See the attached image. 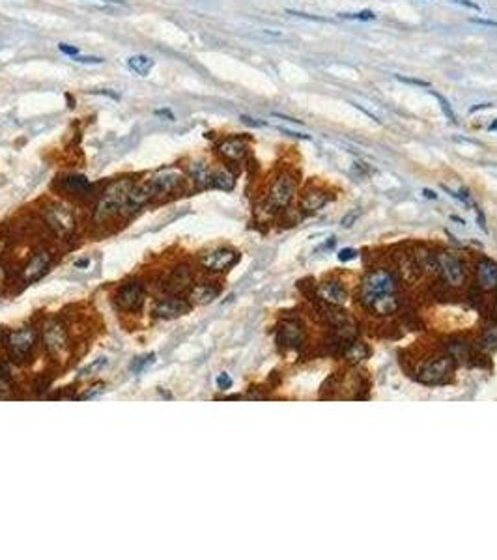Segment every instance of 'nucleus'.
Here are the masks:
<instances>
[{"label":"nucleus","mask_w":497,"mask_h":560,"mask_svg":"<svg viewBox=\"0 0 497 560\" xmlns=\"http://www.w3.org/2000/svg\"><path fill=\"white\" fill-rule=\"evenodd\" d=\"M327 202H329V195H325L320 189L307 191L305 196L301 198V209H303L305 213H316V211H320Z\"/></svg>","instance_id":"18"},{"label":"nucleus","mask_w":497,"mask_h":560,"mask_svg":"<svg viewBox=\"0 0 497 560\" xmlns=\"http://www.w3.org/2000/svg\"><path fill=\"white\" fill-rule=\"evenodd\" d=\"M144 303V286L138 282H127L116 293V305L126 312H136L140 310Z\"/></svg>","instance_id":"11"},{"label":"nucleus","mask_w":497,"mask_h":560,"mask_svg":"<svg viewBox=\"0 0 497 560\" xmlns=\"http://www.w3.org/2000/svg\"><path fill=\"white\" fill-rule=\"evenodd\" d=\"M187 310H189V305L183 299H159L153 306V316L163 318V320H172V318H180V316L187 314Z\"/></svg>","instance_id":"14"},{"label":"nucleus","mask_w":497,"mask_h":560,"mask_svg":"<svg viewBox=\"0 0 497 560\" xmlns=\"http://www.w3.org/2000/svg\"><path fill=\"white\" fill-rule=\"evenodd\" d=\"M303 338H305V331H303V325L299 321L288 320V321H284L278 327L277 342L282 348H288V349L297 348V346L303 344Z\"/></svg>","instance_id":"12"},{"label":"nucleus","mask_w":497,"mask_h":560,"mask_svg":"<svg viewBox=\"0 0 497 560\" xmlns=\"http://www.w3.org/2000/svg\"><path fill=\"white\" fill-rule=\"evenodd\" d=\"M480 348L490 349V351H496L497 349V325L488 327L486 331L482 332V336H480Z\"/></svg>","instance_id":"27"},{"label":"nucleus","mask_w":497,"mask_h":560,"mask_svg":"<svg viewBox=\"0 0 497 560\" xmlns=\"http://www.w3.org/2000/svg\"><path fill=\"white\" fill-rule=\"evenodd\" d=\"M396 79H398L400 82H406V84L422 86V88H428V86H430L426 80H419V79H409V77H402V75H396Z\"/></svg>","instance_id":"31"},{"label":"nucleus","mask_w":497,"mask_h":560,"mask_svg":"<svg viewBox=\"0 0 497 560\" xmlns=\"http://www.w3.org/2000/svg\"><path fill=\"white\" fill-rule=\"evenodd\" d=\"M357 219H359V211L350 213V215H346L344 219H342V226H344V228H350V226H352V224H354Z\"/></svg>","instance_id":"35"},{"label":"nucleus","mask_w":497,"mask_h":560,"mask_svg":"<svg viewBox=\"0 0 497 560\" xmlns=\"http://www.w3.org/2000/svg\"><path fill=\"white\" fill-rule=\"evenodd\" d=\"M488 107H492V103H482V105H475L471 109V112H477L480 111V109H488Z\"/></svg>","instance_id":"42"},{"label":"nucleus","mask_w":497,"mask_h":560,"mask_svg":"<svg viewBox=\"0 0 497 560\" xmlns=\"http://www.w3.org/2000/svg\"><path fill=\"white\" fill-rule=\"evenodd\" d=\"M43 219L47 222V226L56 234L60 238H66L69 236L73 228H75V221H73V215L62 207V205H51L43 211Z\"/></svg>","instance_id":"10"},{"label":"nucleus","mask_w":497,"mask_h":560,"mask_svg":"<svg viewBox=\"0 0 497 560\" xmlns=\"http://www.w3.org/2000/svg\"><path fill=\"white\" fill-rule=\"evenodd\" d=\"M219 295V288L217 286H211V284H194L191 288V301L196 303V305H206V303H211L213 299Z\"/></svg>","instance_id":"19"},{"label":"nucleus","mask_w":497,"mask_h":560,"mask_svg":"<svg viewBox=\"0 0 497 560\" xmlns=\"http://www.w3.org/2000/svg\"><path fill=\"white\" fill-rule=\"evenodd\" d=\"M58 49L64 54H68V56H71V58H75V56H79V49L77 47H73V45H68V43H60Z\"/></svg>","instance_id":"32"},{"label":"nucleus","mask_w":497,"mask_h":560,"mask_svg":"<svg viewBox=\"0 0 497 560\" xmlns=\"http://www.w3.org/2000/svg\"><path fill=\"white\" fill-rule=\"evenodd\" d=\"M155 116H165V118H169L170 121L174 120V114H172L169 109H159V111H155Z\"/></svg>","instance_id":"40"},{"label":"nucleus","mask_w":497,"mask_h":560,"mask_svg":"<svg viewBox=\"0 0 497 560\" xmlns=\"http://www.w3.org/2000/svg\"><path fill=\"white\" fill-rule=\"evenodd\" d=\"M344 357L348 362L359 364V362L366 360V359L370 357V349H368V346H366L364 342H355L354 340V342L344 349Z\"/></svg>","instance_id":"20"},{"label":"nucleus","mask_w":497,"mask_h":560,"mask_svg":"<svg viewBox=\"0 0 497 560\" xmlns=\"http://www.w3.org/2000/svg\"><path fill=\"white\" fill-rule=\"evenodd\" d=\"M239 260V254L232 248H226V246H221V248H213L210 252H204L200 256V263H202L204 269L208 271H228L230 267H234Z\"/></svg>","instance_id":"9"},{"label":"nucleus","mask_w":497,"mask_h":560,"mask_svg":"<svg viewBox=\"0 0 497 560\" xmlns=\"http://www.w3.org/2000/svg\"><path fill=\"white\" fill-rule=\"evenodd\" d=\"M103 2H110V4H126L124 0H103Z\"/></svg>","instance_id":"45"},{"label":"nucleus","mask_w":497,"mask_h":560,"mask_svg":"<svg viewBox=\"0 0 497 560\" xmlns=\"http://www.w3.org/2000/svg\"><path fill=\"white\" fill-rule=\"evenodd\" d=\"M295 191H297V181L294 179V176L288 174V172H282L271 183L268 204L275 209H282V207L290 205V202L294 200Z\"/></svg>","instance_id":"5"},{"label":"nucleus","mask_w":497,"mask_h":560,"mask_svg":"<svg viewBox=\"0 0 497 560\" xmlns=\"http://www.w3.org/2000/svg\"><path fill=\"white\" fill-rule=\"evenodd\" d=\"M234 183H236V179H234V176L228 170L221 168L217 172H211V187H217V189H223V191H230V189H234Z\"/></svg>","instance_id":"25"},{"label":"nucleus","mask_w":497,"mask_h":560,"mask_svg":"<svg viewBox=\"0 0 497 560\" xmlns=\"http://www.w3.org/2000/svg\"><path fill=\"white\" fill-rule=\"evenodd\" d=\"M396 277L385 269H374L366 273L361 282V303L364 308L379 316L396 312L398 297H396Z\"/></svg>","instance_id":"1"},{"label":"nucleus","mask_w":497,"mask_h":560,"mask_svg":"<svg viewBox=\"0 0 497 560\" xmlns=\"http://www.w3.org/2000/svg\"><path fill=\"white\" fill-rule=\"evenodd\" d=\"M191 178H193L194 185L198 189L211 185V170L208 168L206 162H193L191 164Z\"/></svg>","instance_id":"22"},{"label":"nucleus","mask_w":497,"mask_h":560,"mask_svg":"<svg viewBox=\"0 0 497 560\" xmlns=\"http://www.w3.org/2000/svg\"><path fill=\"white\" fill-rule=\"evenodd\" d=\"M451 2H454V4H460V6H463V8H469V9H475V11H480L479 4H475V2H471V0H451Z\"/></svg>","instance_id":"37"},{"label":"nucleus","mask_w":497,"mask_h":560,"mask_svg":"<svg viewBox=\"0 0 497 560\" xmlns=\"http://www.w3.org/2000/svg\"><path fill=\"white\" fill-rule=\"evenodd\" d=\"M490 129H492V131H494V129H497V120L494 121V123H492V125H490Z\"/></svg>","instance_id":"46"},{"label":"nucleus","mask_w":497,"mask_h":560,"mask_svg":"<svg viewBox=\"0 0 497 560\" xmlns=\"http://www.w3.org/2000/svg\"><path fill=\"white\" fill-rule=\"evenodd\" d=\"M43 344L51 355L58 357L66 353L69 348L68 344V332L64 329V325L56 320H49L43 325Z\"/></svg>","instance_id":"8"},{"label":"nucleus","mask_w":497,"mask_h":560,"mask_svg":"<svg viewBox=\"0 0 497 560\" xmlns=\"http://www.w3.org/2000/svg\"><path fill=\"white\" fill-rule=\"evenodd\" d=\"M127 66L138 77H148V73L153 68V60L150 56H144V54H135L127 60Z\"/></svg>","instance_id":"23"},{"label":"nucleus","mask_w":497,"mask_h":560,"mask_svg":"<svg viewBox=\"0 0 497 560\" xmlns=\"http://www.w3.org/2000/svg\"><path fill=\"white\" fill-rule=\"evenodd\" d=\"M477 284L482 291L497 289V263L490 258H482L477 263Z\"/></svg>","instance_id":"15"},{"label":"nucleus","mask_w":497,"mask_h":560,"mask_svg":"<svg viewBox=\"0 0 497 560\" xmlns=\"http://www.w3.org/2000/svg\"><path fill=\"white\" fill-rule=\"evenodd\" d=\"M447 349H449V355L452 357V360H462V362H467L471 359V351H469V346L465 342H449L447 344Z\"/></svg>","instance_id":"26"},{"label":"nucleus","mask_w":497,"mask_h":560,"mask_svg":"<svg viewBox=\"0 0 497 560\" xmlns=\"http://www.w3.org/2000/svg\"><path fill=\"white\" fill-rule=\"evenodd\" d=\"M191 280H193L191 271H189L187 267H180V269H176L174 275L170 277L169 288L172 289V291H181V289H185L187 286H191Z\"/></svg>","instance_id":"24"},{"label":"nucleus","mask_w":497,"mask_h":560,"mask_svg":"<svg viewBox=\"0 0 497 560\" xmlns=\"http://www.w3.org/2000/svg\"><path fill=\"white\" fill-rule=\"evenodd\" d=\"M422 193H424V196H426V198H432V200H436V198H438V195H436V193H432L430 189H424Z\"/></svg>","instance_id":"43"},{"label":"nucleus","mask_w":497,"mask_h":560,"mask_svg":"<svg viewBox=\"0 0 497 560\" xmlns=\"http://www.w3.org/2000/svg\"><path fill=\"white\" fill-rule=\"evenodd\" d=\"M432 95H434V97H436V99L439 101V105H441V109H443V112H445L447 118L451 120V121H456V114H454V111L451 109V103L447 101L445 97H443L441 93H438V92H432Z\"/></svg>","instance_id":"28"},{"label":"nucleus","mask_w":497,"mask_h":560,"mask_svg":"<svg viewBox=\"0 0 497 560\" xmlns=\"http://www.w3.org/2000/svg\"><path fill=\"white\" fill-rule=\"evenodd\" d=\"M153 362V355H148V357H140V360H136V362H133L131 364V368L135 370V372H142L144 368L148 364H152Z\"/></svg>","instance_id":"30"},{"label":"nucleus","mask_w":497,"mask_h":560,"mask_svg":"<svg viewBox=\"0 0 497 560\" xmlns=\"http://www.w3.org/2000/svg\"><path fill=\"white\" fill-rule=\"evenodd\" d=\"M355 256H357V252H355L354 248H344V250L338 252V260H340V262H350V260H354Z\"/></svg>","instance_id":"34"},{"label":"nucleus","mask_w":497,"mask_h":560,"mask_svg":"<svg viewBox=\"0 0 497 560\" xmlns=\"http://www.w3.org/2000/svg\"><path fill=\"white\" fill-rule=\"evenodd\" d=\"M88 263H90V260L86 258V260H79V262H77L75 265H77V267H85V265H88Z\"/></svg>","instance_id":"44"},{"label":"nucleus","mask_w":497,"mask_h":560,"mask_svg":"<svg viewBox=\"0 0 497 560\" xmlns=\"http://www.w3.org/2000/svg\"><path fill=\"white\" fill-rule=\"evenodd\" d=\"M217 387L223 389V391H226V389L232 387V379H230V375H228V373H221L219 377H217Z\"/></svg>","instance_id":"33"},{"label":"nucleus","mask_w":497,"mask_h":560,"mask_svg":"<svg viewBox=\"0 0 497 560\" xmlns=\"http://www.w3.org/2000/svg\"><path fill=\"white\" fill-rule=\"evenodd\" d=\"M454 360L451 355H443L438 359H432L426 364H422L419 370V381L424 385H441L449 379V375L452 373Z\"/></svg>","instance_id":"6"},{"label":"nucleus","mask_w":497,"mask_h":560,"mask_svg":"<svg viewBox=\"0 0 497 560\" xmlns=\"http://www.w3.org/2000/svg\"><path fill=\"white\" fill-rule=\"evenodd\" d=\"M340 17L357 19V21H372V19H376V15H374V11H370V9H364V11H359V13H340Z\"/></svg>","instance_id":"29"},{"label":"nucleus","mask_w":497,"mask_h":560,"mask_svg":"<svg viewBox=\"0 0 497 560\" xmlns=\"http://www.w3.org/2000/svg\"><path fill=\"white\" fill-rule=\"evenodd\" d=\"M247 150H249L247 140L239 138V136L226 138V140H223V142L217 146V153H219L221 157H223V159H226V161H232V162L241 161L245 155H247Z\"/></svg>","instance_id":"16"},{"label":"nucleus","mask_w":497,"mask_h":560,"mask_svg":"<svg viewBox=\"0 0 497 560\" xmlns=\"http://www.w3.org/2000/svg\"><path fill=\"white\" fill-rule=\"evenodd\" d=\"M471 23L475 25H482V26H492V28H497V21H488V19H469Z\"/></svg>","instance_id":"38"},{"label":"nucleus","mask_w":497,"mask_h":560,"mask_svg":"<svg viewBox=\"0 0 497 560\" xmlns=\"http://www.w3.org/2000/svg\"><path fill=\"white\" fill-rule=\"evenodd\" d=\"M62 189L68 191L69 195L81 196L90 189V181L85 176H68L62 179Z\"/></svg>","instance_id":"21"},{"label":"nucleus","mask_w":497,"mask_h":560,"mask_svg":"<svg viewBox=\"0 0 497 560\" xmlns=\"http://www.w3.org/2000/svg\"><path fill=\"white\" fill-rule=\"evenodd\" d=\"M133 183L122 179L118 183L110 185L107 189V193L101 196V200L97 202L95 209H93V219L97 222L109 221L112 217H116L122 209H127V200H129V191H131Z\"/></svg>","instance_id":"3"},{"label":"nucleus","mask_w":497,"mask_h":560,"mask_svg":"<svg viewBox=\"0 0 497 560\" xmlns=\"http://www.w3.org/2000/svg\"><path fill=\"white\" fill-rule=\"evenodd\" d=\"M316 293L318 297L327 303L331 306H342L348 301V291L346 288L337 282V280H327V282H321L320 286L316 288Z\"/></svg>","instance_id":"13"},{"label":"nucleus","mask_w":497,"mask_h":560,"mask_svg":"<svg viewBox=\"0 0 497 560\" xmlns=\"http://www.w3.org/2000/svg\"><path fill=\"white\" fill-rule=\"evenodd\" d=\"M75 62H81V64H101L103 58H97V56H75Z\"/></svg>","instance_id":"36"},{"label":"nucleus","mask_w":497,"mask_h":560,"mask_svg":"<svg viewBox=\"0 0 497 560\" xmlns=\"http://www.w3.org/2000/svg\"><path fill=\"white\" fill-rule=\"evenodd\" d=\"M436 262H438V271L441 273L443 280L451 288H462L465 284V279H467L465 265L454 252L443 250V252L436 254Z\"/></svg>","instance_id":"4"},{"label":"nucleus","mask_w":497,"mask_h":560,"mask_svg":"<svg viewBox=\"0 0 497 560\" xmlns=\"http://www.w3.org/2000/svg\"><path fill=\"white\" fill-rule=\"evenodd\" d=\"M241 121L247 123V125H253V127H262V125H266L264 121H256V120L249 118V116H241Z\"/></svg>","instance_id":"39"},{"label":"nucleus","mask_w":497,"mask_h":560,"mask_svg":"<svg viewBox=\"0 0 497 560\" xmlns=\"http://www.w3.org/2000/svg\"><path fill=\"white\" fill-rule=\"evenodd\" d=\"M181 183V174L178 170H163L155 176L146 179L142 183H136L129 191V200H127V209H136L146 202H152L155 198H161L165 195H170L178 185Z\"/></svg>","instance_id":"2"},{"label":"nucleus","mask_w":497,"mask_h":560,"mask_svg":"<svg viewBox=\"0 0 497 560\" xmlns=\"http://www.w3.org/2000/svg\"><path fill=\"white\" fill-rule=\"evenodd\" d=\"M103 391V385H95V387H93L92 391L90 392H86L85 396H83V398H93V396H95V394H97V392H101Z\"/></svg>","instance_id":"41"},{"label":"nucleus","mask_w":497,"mask_h":560,"mask_svg":"<svg viewBox=\"0 0 497 560\" xmlns=\"http://www.w3.org/2000/svg\"><path fill=\"white\" fill-rule=\"evenodd\" d=\"M49 265H51V256L47 254V252H36V254L28 260L25 269H23V279H25V282H36V280H40L43 275L47 273Z\"/></svg>","instance_id":"17"},{"label":"nucleus","mask_w":497,"mask_h":560,"mask_svg":"<svg viewBox=\"0 0 497 560\" xmlns=\"http://www.w3.org/2000/svg\"><path fill=\"white\" fill-rule=\"evenodd\" d=\"M36 344V332L34 329H17L13 331L6 340V348H8V353L11 359L15 360H23L26 357L30 355V351L34 349Z\"/></svg>","instance_id":"7"}]
</instances>
